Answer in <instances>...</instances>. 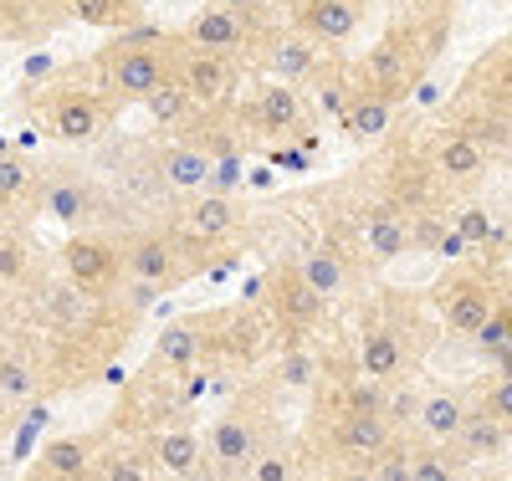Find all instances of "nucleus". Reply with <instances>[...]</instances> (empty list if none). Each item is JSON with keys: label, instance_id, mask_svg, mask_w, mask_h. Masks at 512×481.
I'll list each match as a JSON object with an SVG mask.
<instances>
[{"label": "nucleus", "instance_id": "obj_1", "mask_svg": "<svg viewBox=\"0 0 512 481\" xmlns=\"http://www.w3.org/2000/svg\"><path fill=\"white\" fill-rule=\"evenodd\" d=\"M359 0H308L303 11H297V21H303V31L313 41H344L354 26H359Z\"/></svg>", "mask_w": 512, "mask_h": 481}, {"label": "nucleus", "instance_id": "obj_2", "mask_svg": "<svg viewBox=\"0 0 512 481\" xmlns=\"http://www.w3.org/2000/svg\"><path fill=\"white\" fill-rule=\"evenodd\" d=\"M241 36H246V26H241V11H231V6H210V11H200L195 21H190V41L200 52H236L241 47Z\"/></svg>", "mask_w": 512, "mask_h": 481}, {"label": "nucleus", "instance_id": "obj_3", "mask_svg": "<svg viewBox=\"0 0 512 481\" xmlns=\"http://www.w3.org/2000/svg\"><path fill=\"white\" fill-rule=\"evenodd\" d=\"M384 441H390V425H384L379 410H354V415H344V425H338V446H344L349 456H379Z\"/></svg>", "mask_w": 512, "mask_h": 481}, {"label": "nucleus", "instance_id": "obj_4", "mask_svg": "<svg viewBox=\"0 0 512 481\" xmlns=\"http://www.w3.org/2000/svg\"><path fill=\"white\" fill-rule=\"evenodd\" d=\"M113 82H118V93H123V98H149L154 87L164 82V62H159V52H123L118 67H113Z\"/></svg>", "mask_w": 512, "mask_h": 481}, {"label": "nucleus", "instance_id": "obj_5", "mask_svg": "<svg viewBox=\"0 0 512 481\" xmlns=\"http://www.w3.org/2000/svg\"><path fill=\"white\" fill-rule=\"evenodd\" d=\"M384 128H390V93H359V98H349V108H344V134L349 139H379Z\"/></svg>", "mask_w": 512, "mask_h": 481}, {"label": "nucleus", "instance_id": "obj_6", "mask_svg": "<svg viewBox=\"0 0 512 481\" xmlns=\"http://www.w3.org/2000/svg\"><path fill=\"white\" fill-rule=\"evenodd\" d=\"M185 87H190L200 103H221V98L231 93V62H226L221 52H200V57H190Z\"/></svg>", "mask_w": 512, "mask_h": 481}, {"label": "nucleus", "instance_id": "obj_7", "mask_svg": "<svg viewBox=\"0 0 512 481\" xmlns=\"http://www.w3.org/2000/svg\"><path fill=\"white\" fill-rule=\"evenodd\" d=\"M436 164H441L446 180H472V174H482V169H487V149H482L477 139L456 134V139H446V144L436 149Z\"/></svg>", "mask_w": 512, "mask_h": 481}, {"label": "nucleus", "instance_id": "obj_8", "mask_svg": "<svg viewBox=\"0 0 512 481\" xmlns=\"http://www.w3.org/2000/svg\"><path fill=\"white\" fill-rule=\"evenodd\" d=\"M415 420H420V430L431 435V441H456L466 410H461V400H456V395H431V400H425V405L415 410Z\"/></svg>", "mask_w": 512, "mask_h": 481}, {"label": "nucleus", "instance_id": "obj_9", "mask_svg": "<svg viewBox=\"0 0 512 481\" xmlns=\"http://www.w3.org/2000/svg\"><path fill=\"white\" fill-rule=\"evenodd\" d=\"M410 246H415V236H410V226H405V215L379 210L374 221H369V251H374L379 261H395V256H405Z\"/></svg>", "mask_w": 512, "mask_h": 481}, {"label": "nucleus", "instance_id": "obj_10", "mask_svg": "<svg viewBox=\"0 0 512 481\" xmlns=\"http://www.w3.org/2000/svg\"><path fill=\"white\" fill-rule=\"evenodd\" d=\"M62 261H67V277L72 282H103L108 277V267H113V256H108V246H98V241H67V251H62Z\"/></svg>", "mask_w": 512, "mask_h": 481}, {"label": "nucleus", "instance_id": "obj_11", "mask_svg": "<svg viewBox=\"0 0 512 481\" xmlns=\"http://www.w3.org/2000/svg\"><path fill=\"white\" fill-rule=\"evenodd\" d=\"M446 318H451V328H456V333H477V328L492 318V297H487L482 287L466 282V287H456V292H451Z\"/></svg>", "mask_w": 512, "mask_h": 481}, {"label": "nucleus", "instance_id": "obj_12", "mask_svg": "<svg viewBox=\"0 0 512 481\" xmlns=\"http://www.w3.org/2000/svg\"><path fill=\"white\" fill-rule=\"evenodd\" d=\"M456 441L466 446V451H472V456H497L502 446H507V430H502V415L492 420V415H466L461 420V435H456Z\"/></svg>", "mask_w": 512, "mask_h": 481}, {"label": "nucleus", "instance_id": "obj_13", "mask_svg": "<svg viewBox=\"0 0 512 481\" xmlns=\"http://www.w3.org/2000/svg\"><path fill=\"white\" fill-rule=\"evenodd\" d=\"M210 169H216V159L200 154V149H175V154L164 159L169 185H180V190H205L210 185Z\"/></svg>", "mask_w": 512, "mask_h": 481}, {"label": "nucleus", "instance_id": "obj_14", "mask_svg": "<svg viewBox=\"0 0 512 481\" xmlns=\"http://www.w3.org/2000/svg\"><path fill=\"white\" fill-rule=\"evenodd\" d=\"M231 226H236L231 195H216V190H210L205 200H195V210H190V231H195V236H221V231H231Z\"/></svg>", "mask_w": 512, "mask_h": 481}, {"label": "nucleus", "instance_id": "obj_15", "mask_svg": "<svg viewBox=\"0 0 512 481\" xmlns=\"http://www.w3.org/2000/svg\"><path fill=\"white\" fill-rule=\"evenodd\" d=\"M313 62H318V47H313L308 31L303 36H282L277 52H272V72L277 77H303V72H313Z\"/></svg>", "mask_w": 512, "mask_h": 481}, {"label": "nucleus", "instance_id": "obj_16", "mask_svg": "<svg viewBox=\"0 0 512 481\" xmlns=\"http://www.w3.org/2000/svg\"><path fill=\"white\" fill-rule=\"evenodd\" d=\"M297 277H303L318 297H333L338 287H344V261H338L333 251H308V256H303V272H297Z\"/></svg>", "mask_w": 512, "mask_h": 481}, {"label": "nucleus", "instance_id": "obj_17", "mask_svg": "<svg viewBox=\"0 0 512 481\" xmlns=\"http://www.w3.org/2000/svg\"><path fill=\"white\" fill-rule=\"evenodd\" d=\"M159 461L169 476H195V461H200V441L190 430H169L159 441Z\"/></svg>", "mask_w": 512, "mask_h": 481}, {"label": "nucleus", "instance_id": "obj_18", "mask_svg": "<svg viewBox=\"0 0 512 481\" xmlns=\"http://www.w3.org/2000/svg\"><path fill=\"white\" fill-rule=\"evenodd\" d=\"M400 359H405V348H400L395 333H369V343H364V374L390 379L400 369Z\"/></svg>", "mask_w": 512, "mask_h": 481}, {"label": "nucleus", "instance_id": "obj_19", "mask_svg": "<svg viewBox=\"0 0 512 481\" xmlns=\"http://www.w3.org/2000/svg\"><path fill=\"white\" fill-rule=\"evenodd\" d=\"M128 267H134V277L169 282V272H175V251H169L164 241H139L134 256H128Z\"/></svg>", "mask_w": 512, "mask_h": 481}, {"label": "nucleus", "instance_id": "obj_20", "mask_svg": "<svg viewBox=\"0 0 512 481\" xmlns=\"http://www.w3.org/2000/svg\"><path fill=\"white\" fill-rule=\"evenodd\" d=\"M210 446H216V461H226V466L251 461V425L246 420H221L216 435H210Z\"/></svg>", "mask_w": 512, "mask_h": 481}, {"label": "nucleus", "instance_id": "obj_21", "mask_svg": "<svg viewBox=\"0 0 512 481\" xmlns=\"http://www.w3.org/2000/svg\"><path fill=\"white\" fill-rule=\"evenodd\" d=\"M190 98H195V93H190L185 82H159L144 103H149V118H154V123H175V118H185Z\"/></svg>", "mask_w": 512, "mask_h": 481}, {"label": "nucleus", "instance_id": "obj_22", "mask_svg": "<svg viewBox=\"0 0 512 481\" xmlns=\"http://www.w3.org/2000/svg\"><path fill=\"white\" fill-rule=\"evenodd\" d=\"M57 134L72 139V144H88V139L98 134V113H93V103H62V108H57Z\"/></svg>", "mask_w": 512, "mask_h": 481}, {"label": "nucleus", "instance_id": "obj_23", "mask_svg": "<svg viewBox=\"0 0 512 481\" xmlns=\"http://www.w3.org/2000/svg\"><path fill=\"white\" fill-rule=\"evenodd\" d=\"M297 113H303V108H297L292 87H272V93H262V108H256V118H262L267 128H277V134L297 123Z\"/></svg>", "mask_w": 512, "mask_h": 481}, {"label": "nucleus", "instance_id": "obj_24", "mask_svg": "<svg viewBox=\"0 0 512 481\" xmlns=\"http://www.w3.org/2000/svg\"><path fill=\"white\" fill-rule=\"evenodd\" d=\"M47 313L57 318V323H82L88 318V297H82V282H67V287H52L47 292Z\"/></svg>", "mask_w": 512, "mask_h": 481}, {"label": "nucleus", "instance_id": "obj_25", "mask_svg": "<svg viewBox=\"0 0 512 481\" xmlns=\"http://www.w3.org/2000/svg\"><path fill=\"white\" fill-rule=\"evenodd\" d=\"M195 354H200V333H195V328H164V333H159V359H169V364H195Z\"/></svg>", "mask_w": 512, "mask_h": 481}, {"label": "nucleus", "instance_id": "obj_26", "mask_svg": "<svg viewBox=\"0 0 512 481\" xmlns=\"http://www.w3.org/2000/svg\"><path fill=\"white\" fill-rule=\"evenodd\" d=\"M82 461H88V451H82L77 441H52L47 451H41V466H47L52 476H82Z\"/></svg>", "mask_w": 512, "mask_h": 481}, {"label": "nucleus", "instance_id": "obj_27", "mask_svg": "<svg viewBox=\"0 0 512 481\" xmlns=\"http://www.w3.org/2000/svg\"><path fill=\"white\" fill-rule=\"evenodd\" d=\"M47 210L57 215V221H82V215H88V195H82L77 185H52V195H47Z\"/></svg>", "mask_w": 512, "mask_h": 481}, {"label": "nucleus", "instance_id": "obj_28", "mask_svg": "<svg viewBox=\"0 0 512 481\" xmlns=\"http://www.w3.org/2000/svg\"><path fill=\"white\" fill-rule=\"evenodd\" d=\"M241 180H246V164H241V154H226V159H216V169H210V185H205V190L231 195V190H241Z\"/></svg>", "mask_w": 512, "mask_h": 481}, {"label": "nucleus", "instance_id": "obj_29", "mask_svg": "<svg viewBox=\"0 0 512 481\" xmlns=\"http://www.w3.org/2000/svg\"><path fill=\"white\" fill-rule=\"evenodd\" d=\"M456 231H461L466 241H492V236H497V226H492V215H487L482 205H466V210L456 215Z\"/></svg>", "mask_w": 512, "mask_h": 481}, {"label": "nucleus", "instance_id": "obj_30", "mask_svg": "<svg viewBox=\"0 0 512 481\" xmlns=\"http://www.w3.org/2000/svg\"><path fill=\"white\" fill-rule=\"evenodd\" d=\"M369 67H374V77H379L384 93H400V77H405V72H400V52H395V47H379Z\"/></svg>", "mask_w": 512, "mask_h": 481}, {"label": "nucleus", "instance_id": "obj_31", "mask_svg": "<svg viewBox=\"0 0 512 481\" xmlns=\"http://www.w3.org/2000/svg\"><path fill=\"white\" fill-rule=\"evenodd\" d=\"M287 313H292V318H318V313H323V297H318L303 277H297V287H292V297H287Z\"/></svg>", "mask_w": 512, "mask_h": 481}, {"label": "nucleus", "instance_id": "obj_32", "mask_svg": "<svg viewBox=\"0 0 512 481\" xmlns=\"http://www.w3.org/2000/svg\"><path fill=\"white\" fill-rule=\"evenodd\" d=\"M277 374H282V384H292V389H303V384H313V374H318V364H313L308 354H287Z\"/></svg>", "mask_w": 512, "mask_h": 481}, {"label": "nucleus", "instance_id": "obj_33", "mask_svg": "<svg viewBox=\"0 0 512 481\" xmlns=\"http://www.w3.org/2000/svg\"><path fill=\"white\" fill-rule=\"evenodd\" d=\"M451 476H456V466L441 456H415V466H410V481H451Z\"/></svg>", "mask_w": 512, "mask_h": 481}, {"label": "nucleus", "instance_id": "obj_34", "mask_svg": "<svg viewBox=\"0 0 512 481\" xmlns=\"http://www.w3.org/2000/svg\"><path fill=\"white\" fill-rule=\"evenodd\" d=\"M0 395L26 400V395H31V369H21V364H0Z\"/></svg>", "mask_w": 512, "mask_h": 481}, {"label": "nucleus", "instance_id": "obj_35", "mask_svg": "<svg viewBox=\"0 0 512 481\" xmlns=\"http://www.w3.org/2000/svg\"><path fill=\"white\" fill-rule=\"evenodd\" d=\"M26 272V251L16 241H0V282H16Z\"/></svg>", "mask_w": 512, "mask_h": 481}, {"label": "nucleus", "instance_id": "obj_36", "mask_svg": "<svg viewBox=\"0 0 512 481\" xmlns=\"http://www.w3.org/2000/svg\"><path fill=\"white\" fill-rule=\"evenodd\" d=\"M21 185H26V169H21L16 159L0 154V200H6V195H21Z\"/></svg>", "mask_w": 512, "mask_h": 481}, {"label": "nucleus", "instance_id": "obj_37", "mask_svg": "<svg viewBox=\"0 0 512 481\" xmlns=\"http://www.w3.org/2000/svg\"><path fill=\"white\" fill-rule=\"evenodd\" d=\"M466 246H472V241H466V236L451 226V231H441V241H436V256H441V261H461V256H466Z\"/></svg>", "mask_w": 512, "mask_h": 481}, {"label": "nucleus", "instance_id": "obj_38", "mask_svg": "<svg viewBox=\"0 0 512 481\" xmlns=\"http://www.w3.org/2000/svg\"><path fill=\"white\" fill-rule=\"evenodd\" d=\"M477 338H482V343H487V348H502V343H507V338H512V323H507V318H497V313H492V318H487V323H482V328H477Z\"/></svg>", "mask_w": 512, "mask_h": 481}, {"label": "nucleus", "instance_id": "obj_39", "mask_svg": "<svg viewBox=\"0 0 512 481\" xmlns=\"http://www.w3.org/2000/svg\"><path fill=\"white\" fill-rule=\"evenodd\" d=\"M134 47H159V26H134L118 41V52H134Z\"/></svg>", "mask_w": 512, "mask_h": 481}, {"label": "nucleus", "instance_id": "obj_40", "mask_svg": "<svg viewBox=\"0 0 512 481\" xmlns=\"http://www.w3.org/2000/svg\"><path fill=\"white\" fill-rule=\"evenodd\" d=\"M77 21H108L113 16V0H72Z\"/></svg>", "mask_w": 512, "mask_h": 481}, {"label": "nucleus", "instance_id": "obj_41", "mask_svg": "<svg viewBox=\"0 0 512 481\" xmlns=\"http://www.w3.org/2000/svg\"><path fill=\"white\" fill-rule=\"evenodd\" d=\"M251 476H256V481H287V476H292V466H287L282 456H272V461H262V466H256Z\"/></svg>", "mask_w": 512, "mask_h": 481}, {"label": "nucleus", "instance_id": "obj_42", "mask_svg": "<svg viewBox=\"0 0 512 481\" xmlns=\"http://www.w3.org/2000/svg\"><path fill=\"white\" fill-rule=\"evenodd\" d=\"M441 231H446L441 221H420V226H415L410 236H415V246H425V251H436V241H441Z\"/></svg>", "mask_w": 512, "mask_h": 481}, {"label": "nucleus", "instance_id": "obj_43", "mask_svg": "<svg viewBox=\"0 0 512 481\" xmlns=\"http://www.w3.org/2000/svg\"><path fill=\"white\" fill-rule=\"evenodd\" d=\"M492 415H502V420H512V374L497 384V395H492Z\"/></svg>", "mask_w": 512, "mask_h": 481}, {"label": "nucleus", "instance_id": "obj_44", "mask_svg": "<svg viewBox=\"0 0 512 481\" xmlns=\"http://www.w3.org/2000/svg\"><path fill=\"white\" fill-rule=\"evenodd\" d=\"M272 164H287V169H308V154L303 149H277Z\"/></svg>", "mask_w": 512, "mask_h": 481}, {"label": "nucleus", "instance_id": "obj_45", "mask_svg": "<svg viewBox=\"0 0 512 481\" xmlns=\"http://www.w3.org/2000/svg\"><path fill=\"white\" fill-rule=\"evenodd\" d=\"M200 395H205V379H200V374H195V379H190V384H185V400H200Z\"/></svg>", "mask_w": 512, "mask_h": 481}, {"label": "nucleus", "instance_id": "obj_46", "mask_svg": "<svg viewBox=\"0 0 512 481\" xmlns=\"http://www.w3.org/2000/svg\"><path fill=\"white\" fill-rule=\"evenodd\" d=\"M47 67H52V57H31V62H26V72H31V77H41Z\"/></svg>", "mask_w": 512, "mask_h": 481}, {"label": "nucleus", "instance_id": "obj_47", "mask_svg": "<svg viewBox=\"0 0 512 481\" xmlns=\"http://www.w3.org/2000/svg\"><path fill=\"white\" fill-rule=\"evenodd\" d=\"M221 6H231V11H251V0H221Z\"/></svg>", "mask_w": 512, "mask_h": 481}, {"label": "nucleus", "instance_id": "obj_48", "mask_svg": "<svg viewBox=\"0 0 512 481\" xmlns=\"http://www.w3.org/2000/svg\"><path fill=\"white\" fill-rule=\"evenodd\" d=\"M507 108H512V82H507Z\"/></svg>", "mask_w": 512, "mask_h": 481}, {"label": "nucleus", "instance_id": "obj_49", "mask_svg": "<svg viewBox=\"0 0 512 481\" xmlns=\"http://www.w3.org/2000/svg\"><path fill=\"white\" fill-rule=\"evenodd\" d=\"M0 154H6V139H0Z\"/></svg>", "mask_w": 512, "mask_h": 481}, {"label": "nucleus", "instance_id": "obj_50", "mask_svg": "<svg viewBox=\"0 0 512 481\" xmlns=\"http://www.w3.org/2000/svg\"><path fill=\"white\" fill-rule=\"evenodd\" d=\"M0 221H6V215H0Z\"/></svg>", "mask_w": 512, "mask_h": 481}]
</instances>
